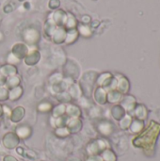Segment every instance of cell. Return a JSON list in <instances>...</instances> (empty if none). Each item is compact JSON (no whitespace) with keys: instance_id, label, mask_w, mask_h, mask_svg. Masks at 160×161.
<instances>
[{"instance_id":"obj_1","label":"cell","mask_w":160,"mask_h":161,"mask_svg":"<svg viewBox=\"0 0 160 161\" xmlns=\"http://www.w3.org/2000/svg\"><path fill=\"white\" fill-rule=\"evenodd\" d=\"M25 42L28 44H34L40 40V32L35 28H27L23 33Z\"/></svg>"},{"instance_id":"obj_2","label":"cell","mask_w":160,"mask_h":161,"mask_svg":"<svg viewBox=\"0 0 160 161\" xmlns=\"http://www.w3.org/2000/svg\"><path fill=\"white\" fill-rule=\"evenodd\" d=\"M67 17H68V14L63 9H58V10H56L53 13L52 20L56 24L57 26L64 27V25L66 23Z\"/></svg>"},{"instance_id":"obj_3","label":"cell","mask_w":160,"mask_h":161,"mask_svg":"<svg viewBox=\"0 0 160 161\" xmlns=\"http://www.w3.org/2000/svg\"><path fill=\"white\" fill-rule=\"evenodd\" d=\"M66 34H67V30L64 27H60L58 26L54 32V34L52 35V41L55 43H62L65 42L66 40Z\"/></svg>"},{"instance_id":"obj_4","label":"cell","mask_w":160,"mask_h":161,"mask_svg":"<svg viewBox=\"0 0 160 161\" xmlns=\"http://www.w3.org/2000/svg\"><path fill=\"white\" fill-rule=\"evenodd\" d=\"M28 53V49H27V46L25 44V43H16L13 45L12 47V54L18 58H24L27 55Z\"/></svg>"},{"instance_id":"obj_5","label":"cell","mask_w":160,"mask_h":161,"mask_svg":"<svg viewBox=\"0 0 160 161\" xmlns=\"http://www.w3.org/2000/svg\"><path fill=\"white\" fill-rule=\"evenodd\" d=\"M77 27V20L76 18L69 13L68 14V17H67V20H66V23L64 25V28L66 30H71V29H75Z\"/></svg>"},{"instance_id":"obj_6","label":"cell","mask_w":160,"mask_h":161,"mask_svg":"<svg viewBox=\"0 0 160 161\" xmlns=\"http://www.w3.org/2000/svg\"><path fill=\"white\" fill-rule=\"evenodd\" d=\"M58 26L56 25V24L53 22L52 19H48L45 24H44V32H45V35H47L48 37H52V35L54 34L56 28Z\"/></svg>"},{"instance_id":"obj_7","label":"cell","mask_w":160,"mask_h":161,"mask_svg":"<svg viewBox=\"0 0 160 161\" xmlns=\"http://www.w3.org/2000/svg\"><path fill=\"white\" fill-rule=\"evenodd\" d=\"M79 36V33L77 31V29H71V30H67V34H66V40H65V42L68 43V44H71V43H74L77 38Z\"/></svg>"},{"instance_id":"obj_8","label":"cell","mask_w":160,"mask_h":161,"mask_svg":"<svg viewBox=\"0 0 160 161\" xmlns=\"http://www.w3.org/2000/svg\"><path fill=\"white\" fill-rule=\"evenodd\" d=\"M78 33L80 35H82L83 37L85 38H89L91 35V27L88 25H85V24H80V25H77V27H76Z\"/></svg>"},{"instance_id":"obj_9","label":"cell","mask_w":160,"mask_h":161,"mask_svg":"<svg viewBox=\"0 0 160 161\" xmlns=\"http://www.w3.org/2000/svg\"><path fill=\"white\" fill-rule=\"evenodd\" d=\"M60 5L59 0H50L49 1V8L51 9H57Z\"/></svg>"}]
</instances>
